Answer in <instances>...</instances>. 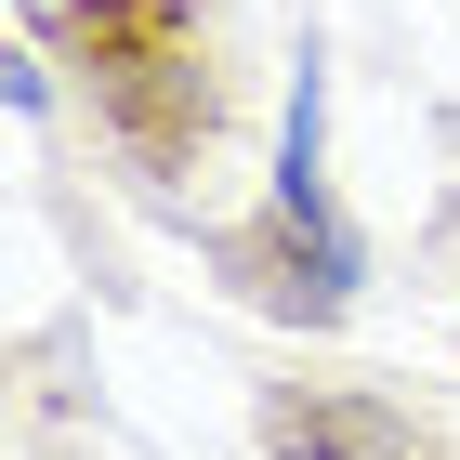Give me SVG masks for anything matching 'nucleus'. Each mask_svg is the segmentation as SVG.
Wrapping results in <instances>:
<instances>
[]
</instances>
